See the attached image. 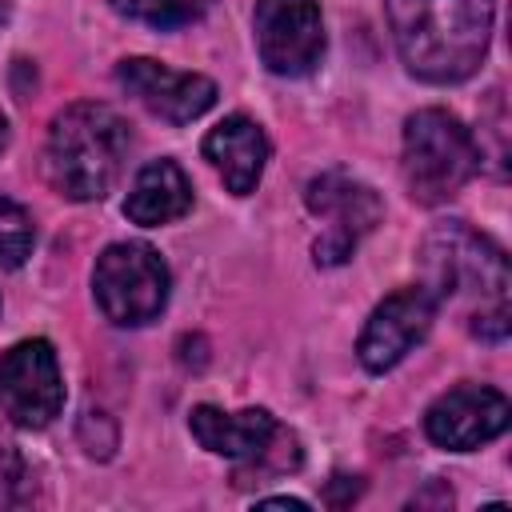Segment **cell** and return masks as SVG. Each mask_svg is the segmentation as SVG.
<instances>
[{"instance_id": "6", "label": "cell", "mask_w": 512, "mask_h": 512, "mask_svg": "<svg viewBox=\"0 0 512 512\" xmlns=\"http://www.w3.org/2000/svg\"><path fill=\"white\" fill-rule=\"evenodd\" d=\"M304 204H308L312 216L324 220V236L312 244V260L324 264V268L344 264L356 252V244L384 216L380 196L364 180H356V176H348L340 168L312 176L308 188H304Z\"/></svg>"}, {"instance_id": "14", "label": "cell", "mask_w": 512, "mask_h": 512, "mask_svg": "<svg viewBox=\"0 0 512 512\" xmlns=\"http://www.w3.org/2000/svg\"><path fill=\"white\" fill-rule=\"evenodd\" d=\"M188 208H192V184L176 160H148L124 196V216L140 228L172 224Z\"/></svg>"}, {"instance_id": "17", "label": "cell", "mask_w": 512, "mask_h": 512, "mask_svg": "<svg viewBox=\"0 0 512 512\" xmlns=\"http://www.w3.org/2000/svg\"><path fill=\"white\" fill-rule=\"evenodd\" d=\"M20 488H24V456L0 424V504H12L20 496Z\"/></svg>"}, {"instance_id": "13", "label": "cell", "mask_w": 512, "mask_h": 512, "mask_svg": "<svg viewBox=\"0 0 512 512\" xmlns=\"http://www.w3.org/2000/svg\"><path fill=\"white\" fill-rule=\"evenodd\" d=\"M188 428L196 436L200 448H208L212 456H228V460H256L272 436L280 432L276 416L264 408H244V412H220L212 404H196L188 416Z\"/></svg>"}, {"instance_id": "16", "label": "cell", "mask_w": 512, "mask_h": 512, "mask_svg": "<svg viewBox=\"0 0 512 512\" xmlns=\"http://www.w3.org/2000/svg\"><path fill=\"white\" fill-rule=\"evenodd\" d=\"M32 244H36L32 216L12 196L0 192V268H20L32 256Z\"/></svg>"}, {"instance_id": "5", "label": "cell", "mask_w": 512, "mask_h": 512, "mask_svg": "<svg viewBox=\"0 0 512 512\" xmlns=\"http://www.w3.org/2000/svg\"><path fill=\"white\" fill-rule=\"evenodd\" d=\"M92 296L104 320L120 328H140L156 320L168 304V264L148 244H108L92 268Z\"/></svg>"}, {"instance_id": "12", "label": "cell", "mask_w": 512, "mask_h": 512, "mask_svg": "<svg viewBox=\"0 0 512 512\" xmlns=\"http://www.w3.org/2000/svg\"><path fill=\"white\" fill-rule=\"evenodd\" d=\"M204 160L220 172L224 188L232 196L256 192L264 164H268V136L256 120L248 116H224L208 136H204Z\"/></svg>"}, {"instance_id": "3", "label": "cell", "mask_w": 512, "mask_h": 512, "mask_svg": "<svg viewBox=\"0 0 512 512\" xmlns=\"http://www.w3.org/2000/svg\"><path fill=\"white\" fill-rule=\"evenodd\" d=\"M128 144L132 136L116 108L80 100L52 116L44 144V172L52 188L76 204L104 200L120 180Z\"/></svg>"}, {"instance_id": "10", "label": "cell", "mask_w": 512, "mask_h": 512, "mask_svg": "<svg viewBox=\"0 0 512 512\" xmlns=\"http://www.w3.org/2000/svg\"><path fill=\"white\" fill-rule=\"evenodd\" d=\"M432 320H436V300L428 296L424 284L400 288V292L384 296V300L372 308V316H368V324H364V332H360V340H356L360 364H364L368 372H388V368H396V364L428 336Z\"/></svg>"}, {"instance_id": "11", "label": "cell", "mask_w": 512, "mask_h": 512, "mask_svg": "<svg viewBox=\"0 0 512 512\" xmlns=\"http://www.w3.org/2000/svg\"><path fill=\"white\" fill-rule=\"evenodd\" d=\"M116 80L120 88L148 108L152 116L168 120V124H192L196 116H204L216 104V84L200 72H176L160 60L148 56H128L116 64Z\"/></svg>"}, {"instance_id": "15", "label": "cell", "mask_w": 512, "mask_h": 512, "mask_svg": "<svg viewBox=\"0 0 512 512\" xmlns=\"http://www.w3.org/2000/svg\"><path fill=\"white\" fill-rule=\"evenodd\" d=\"M112 8L148 28H180L200 20L212 8V0H112Z\"/></svg>"}, {"instance_id": "9", "label": "cell", "mask_w": 512, "mask_h": 512, "mask_svg": "<svg viewBox=\"0 0 512 512\" xmlns=\"http://www.w3.org/2000/svg\"><path fill=\"white\" fill-rule=\"evenodd\" d=\"M512 420V404L504 392L488 384H456L444 396H436L424 412V432L436 448L448 452H472L488 440H496Z\"/></svg>"}, {"instance_id": "8", "label": "cell", "mask_w": 512, "mask_h": 512, "mask_svg": "<svg viewBox=\"0 0 512 512\" xmlns=\"http://www.w3.org/2000/svg\"><path fill=\"white\" fill-rule=\"evenodd\" d=\"M256 52L276 76H308L324 56V20L316 0H256Z\"/></svg>"}, {"instance_id": "7", "label": "cell", "mask_w": 512, "mask_h": 512, "mask_svg": "<svg viewBox=\"0 0 512 512\" xmlns=\"http://www.w3.org/2000/svg\"><path fill=\"white\" fill-rule=\"evenodd\" d=\"M64 408L56 348L40 336L0 352V416L16 428H44Z\"/></svg>"}, {"instance_id": "19", "label": "cell", "mask_w": 512, "mask_h": 512, "mask_svg": "<svg viewBox=\"0 0 512 512\" xmlns=\"http://www.w3.org/2000/svg\"><path fill=\"white\" fill-rule=\"evenodd\" d=\"M8 148V120H4V112H0V152Z\"/></svg>"}, {"instance_id": "2", "label": "cell", "mask_w": 512, "mask_h": 512, "mask_svg": "<svg viewBox=\"0 0 512 512\" xmlns=\"http://www.w3.org/2000/svg\"><path fill=\"white\" fill-rule=\"evenodd\" d=\"M404 68L428 84L468 80L492 36V0H384Z\"/></svg>"}, {"instance_id": "1", "label": "cell", "mask_w": 512, "mask_h": 512, "mask_svg": "<svg viewBox=\"0 0 512 512\" xmlns=\"http://www.w3.org/2000/svg\"><path fill=\"white\" fill-rule=\"evenodd\" d=\"M420 284L436 308L456 304L472 336L500 344L512 328V272L504 252L464 220H444L420 240Z\"/></svg>"}, {"instance_id": "4", "label": "cell", "mask_w": 512, "mask_h": 512, "mask_svg": "<svg viewBox=\"0 0 512 512\" xmlns=\"http://www.w3.org/2000/svg\"><path fill=\"white\" fill-rule=\"evenodd\" d=\"M400 168L416 204H444L480 172V144L448 108H420L404 120Z\"/></svg>"}, {"instance_id": "18", "label": "cell", "mask_w": 512, "mask_h": 512, "mask_svg": "<svg viewBox=\"0 0 512 512\" xmlns=\"http://www.w3.org/2000/svg\"><path fill=\"white\" fill-rule=\"evenodd\" d=\"M260 504H264V508H296V512H304V508H308V504H304V500H296V496H264Z\"/></svg>"}]
</instances>
